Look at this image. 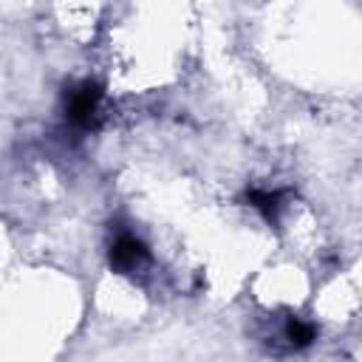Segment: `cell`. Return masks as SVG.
I'll list each match as a JSON object with an SVG mask.
<instances>
[{"mask_svg": "<svg viewBox=\"0 0 362 362\" xmlns=\"http://www.w3.org/2000/svg\"><path fill=\"white\" fill-rule=\"evenodd\" d=\"M99 99H102V90H99L96 82H82V85L71 88V93H68V99H65V113H68V119H71L74 124L90 122V116H93Z\"/></svg>", "mask_w": 362, "mask_h": 362, "instance_id": "1", "label": "cell"}, {"mask_svg": "<svg viewBox=\"0 0 362 362\" xmlns=\"http://www.w3.org/2000/svg\"><path fill=\"white\" fill-rule=\"evenodd\" d=\"M144 260H147V249L133 235H122V238L113 240V246H110V266L127 272V269H136Z\"/></svg>", "mask_w": 362, "mask_h": 362, "instance_id": "2", "label": "cell"}, {"mask_svg": "<svg viewBox=\"0 0 362 362\" xmlns=\"http://www.w3.org/2000/svg\"><path fill=\"white\" fill-rule=\"evenodd\" d=\"M286 337H288L294 345H308V342L314 339V325H311V322H303V320H297V317H291V320L286 322Z\"/></svg>", "mask_w": 362, "mask_h": 362, "instance_id": "3", "label": "cell"}, {"mask_svg": "<svg viewBox=\"0 0 362 362\" xmlns=\"http://www.w3.org/2000/svg\"><path fill=\"white\" fill-rule=\"evenodd\" d=\"M249 201H252L269 221L277 218V209H280V195H277V192H252Z\"/></svg>", "mask_w": 362, "mask_h": 362, "instance_id": "4", "label": "cell"}]
</instances>
